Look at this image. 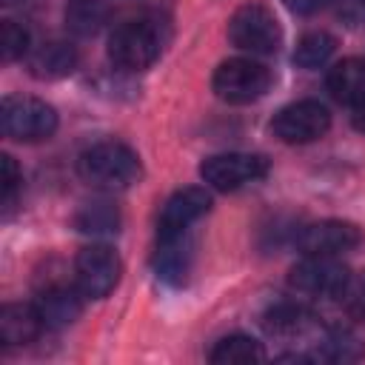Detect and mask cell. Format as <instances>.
<instances>
[{
	"label": "cell",
	"mask_w": 365,
	"mask_h": 365,
	"mask_svg": "<svg viewBox=\"0 0 365 365\" xmlns=\"http://www.w3.org/2000/svg\"><path fill=\"white\" fill-rule=\"evenodd\" d=\"M77 171L88 185L103 191L131 188L143 177L140 157L125 143H117V140L94 143L91 148H86L77 160Z\"/></svg>",
	"instance_id": "obj_1"
},
{
	"label": "cell",
	"mask_w": 365,
	"mask_h": 365,
	"mask_svg": "<svg viewBox=\"0 0 365 365\" xmlns=\"http://www.w3.org/2000/svg\"><path fill=\"white\" fill-rule=\"evenodd\" d=\"M163 43H165V37H163V29L157 20H148V17L125 20L108 37V57L120 68L143 71L160 57Z\"/></svg>",
	"instance_id": "obj_2"
},
{
	"label": "cell",
	"mask_w": 365,
	"mask_h": 365,
	"mask_svg": "<svg viewBox=\"0 0 365 365\" xmlns=\"http://www.w3.org/2000/svg\"><path fill=\"white\" fill-rule=\"evenodd\" d=\"M57 111L40 97L9 94L0 103V125L9 140L17 143H40L57 131Z\"/></svg>",
	"instance_id": "obj_3"
},
{
	"label": "cell",
	"mask_w": 365,
	"mask_h": 365,
	"mask_svg": "<svg viewBox=\"0 0 365 365\" xmlns=\"http://www.w3.org/2000/svg\"><path fill=\"white\" fill-rule=\"evenodd\" d=\"M211 88L220 100L231 106H245V103L259 100L271 88V71L268 66L251 57H231L217 66L211 77Z\"/></svg>",
	"instance_id": "obj_4"
},
{
	"label": "cell",
	"mask_w": 365,
	"mask_h": 365,
	"mask_svg": "<svg viewBox=\"0 0 365 365\" xmlns=\"http://www.w3.org/2000/svg\"><path fill=\"white\" fill-rule=\"evenodd\" d=\"M228 40L251 54H274L282 43V29L265 3H245L228 20Z\"/></svg>",
	"instance_id": "obj_5"
},
{
	"label": "cell",
	"mask_w": 365,
	"mask_h": 365,
	"mask_svg": "<svg viewBox=\"0 0 365 365\" xmlns=\"http://www.w3.org/2000/svg\"><path fill=\"white\" fill-rule=\"evenodd\" d=\"M288 285L297 294H305V297L336 299L348 291L351 274L336 257H308V254H302V259L288 271Z\"/></svg>",
	"instance_id": "obj_6"
},
{
	"label": "cell",
	"mask_w": 365,
	"mask_h": 365,
	"mask_svg": "<svg viewBox=\"0 0 365 365\" xmlns=\"http://www.w3.org/2000/svg\"><path fill=\"white\" fill-rule=\"evenodd\" d=\"M120 257L114 248L97 242L86 245L74 257V285L86 299H103L108 297L120 282Z\"/></svg>",
	"instance_id": "obj_7"
},
{
	"label": "cell",
	"mask_w": 365,
	"mask_h": 365,
	"mask_svg": "<svg viewBox=\"0 0 365 365\" xmlns=\"http://www.w3.org/2000/svg\"><path fill=\"white\" fill-rule=\"evenodd\" d=\"M328 128H331V114H328V108L319 100H297V103H288L271 120L274 137H279L288 145L314 143V140L325 137Z\"/></svg>",
	"instance_id": "obj_8"
},
{
	"label": "cell",
	"mask_w": 365,
	"mask_h": 365,
	"mask_svg": "<svg viewBox=\"0 0 365 365\" xmlns=\"http://www.w3.org/2000/svg\"><path fill=\"white\" fill-rule=\"evenodd\" d=\"M268 174V160L262 154H245V151H228L205 157L200 165L202 182H208L217 191H237L248 182H257Z\"/></svg>",
	"instance_id": "obj_9"
},
{
	"label": "cell",
	"mask_w": 365,
	"mask_h": 365,
	"mask_svg": "<svg viewBox=\"0 0 365 365\" xmlns=\"http://www.w3.org/2000/svg\"><path fill=\"white\" fill-rule=\"evenodd\" d=\"M362 242V231L348 220H319L297 234V248L308 257H339Z\"/></svg>",
	"instance_id": "obj_10"
},
{
	"label": "cell",
	"mask_w": 365,
	"mask_h": 365,
	"mask_svg": "<svg viewBox=\"0 0 365 365\" xmlns=\"http://www.w3.org/2000/svg\"><path fill=\"white\" fill-rule=\"evenodd\" d=\"M211 208V194L200 185H188L174 191L157 220V237H177V234H188V228Z\"/></svg>",
	"instance_id": "obj_11"
},
{
	"label": "cell",
	"mask_w": 365,
	"mask_h": 365,
	"mask_svg": "<svg viewBox=\"0 0 365 365\" xmlns=\"http://www.w3.org/2000/svg\"><path fill=\"white\" fill-rule=\"evenodd\" d=\"M34 305H37L46 328H66L83 314V294L77 285L51 282L46 288H40Z\"/></svg>",
	"instance_id": "obj_12"
},
{
	"label": "cell",
	"mask_w": 365,
	"mask_h": 365,
	"mask_svg": "<svg viewBox=\"0 0 365 365\" xmlns=\"http://www.w3.org/2000/svg\"><path fill=\"white\" fill-rule=\"evenodd\" d=\"M191 257H194V245L188 234H177V237H157V248L151 257L154 274L168 282V285H182L188 271H191Z\"/></svg>",
	"instance_id": "obj_13"
},
{
	"label": "cell",
	"mask_w": 365,
	"mask_h": 365,
	"mask_svg": "<svg viewBox=\"0 0 365 365\" xmlns=\"http://www.w3.org/2000/svg\"><path fill=\"white\" fill-rule=\"evenodd\" d=\"M46 328L34 302H9L0 311V339L6 348H23L40 336Z\"/></svg>",
	"instance_id": "obj_14"
},
{
	"label": "cell",
	"mask_w": 365,
	"mask_h": 365,
	"mask_svg": "<svg viewBox=\"0 0 365 365\" xmlns=\"http://www.w3.org/2000/svg\"><path fill=\"white\" fill-rule=\"evenodd\" d=\"M262 328L271 336L294 339V336H308L311 331H317L319 319H317V314L311 308H305L299 302H291V299H282V302H274L262 314Z\"/></svg>",
	"instance_id": "obj_15"
},
{
	"label": "cell",
	"mask_w": 365,
	"mask_h": 365,
	"mask_svg": "<svg viewBox=\"0 0 365 365\" xmlns=\"http://www.w3.org/2000/svg\"><path fill=\"white\" fill-rule=\"evenodd\" d=\"M77 66V48L68 40H48L29 57V71L37 80H60L68 77Z\"/></svg>",
	"instance_id": "obj_16"
},
{
	"label": "cell",
	"mask_w": 365,
	"mask_h": 365,
	"mask_svg": "<svg viewBox=\"0 0 365 365\" xmlns=\"http://www.w3.org/2000/svg\"><path fill=\"white\" fill-rule=\"evenodd\" d=\"M328 91L336 103L342 106H359L365 100V60L359 57H345L328 71Z\"/></svg>",
	"instance_id": "obj_17"
},
{
	"label": "cell",
	"mask_w": 365,
	"mask_h": 365,
	"mask_svg": "<svg viewBox=\"0 0 365 365\" xmlns=\"http://www.w3.org/2000/svg\"><path fill=\"white\" fill-rule=\"evenodd\" d=\"M208 359H211L214 365L262 362V359H265V348H262V342H257V339H251V336H245V334H231V336H222V339L211 348Z\"/></svg>",
	"instance_id": "obj_18"
},
{
	"label": "cell",
	"mask_w": 365,
	"mask_h": 365,
	"mask_svg": "<svg viewBox=\"0 0 365 365\" xmlns=\"http://www.w3.org/2000/svg\"><path fill=\"white\" fill-rule=\"evenodd\" d=\"M311 359H322V362H359L365 359V342L345 331V328H334L319 339V348Z\"/></svg>",
	"instance_id": "obj_19"
},
{
	"label": "cell",
	"mask_w": 365,
	"mask_h": 365,
	"mask_svg": "<svg viewBox=\"0 0 365 365\" xmlns=\"http://www.w3.org/2000/svg\"><path fill=\"white\" fill-rule=\"evenodd\" d=\"M74 225L80 234H91V237H106V234H117L120 228V214L111 202L97 200V202H86L77 214H74Z\"/></svg>",
	"instance_id": "obj_20"
},
{
	"label": "cell",
	"mask_w": 365,
	"mask_h": 365,
	"mask_svg": "<svg viewBox=\"0 0 365 365\" xmlns=\"http://www.w3.org/2000/svg\"><path fill=\"white\" fill-rule=\"evenodd\" d=\"M108 9L103 0H68L66 6V26L77 37H91L106 23Z\"/></svg>",
	"instance_id": "obj_21"
},
{
	"label": "cell",
	"mask_w": 365,
	"mask_h": 365,
	"mask_svg": "<svg viewBox=\"0 0 365 365\" xmlns=\"http://www.w3.org/2000/svg\"><path fill=\"white\" fill-rule=\"evenodd\" d=\"M334 48H336V40L328 31H305L297 40L294 63L299 68H317V66H322L334 54Z\"/></svg>",
	"instance_id": "obj_22"
},
{
	"label": "cell",
	"mask_w": 365,
	"mask_h": 365,
	"mask_svg": "<svg viewBox=\"0 0 365 365\" xmlns=\"http://www.w3.org/2000/svg\"><path fill=\"white\" fill-rule=\"evenodd\" d=\"M26 51H29V31L14 20H3L0 23V57L11 63L23 57Z\"/></svg>",
	"instance_id": "obj_23"
},
{
	"label": "cell",
	"mask_w": 365,
	"mask_h": 365,
	"mask_svg": "<svg viewBox=\"0 0 365 365\" xmlns=\"http://www.w3.org/2000/svg\"><path fill=\"white\" fill-rule=\"evenodd\" d=\"M23 182V174L14 163L11 154H3L0 157V188H3V205L11 208L14 205V197H17V188Z\"/></svg>",
	"instance_id": "obj_24"
},
{
	"label": "cell",
	"mask_w": 365,
	"mask_h": 365,
	"mask_svg": "<svg viewBox=\"0 0 365 365\" xmlns=\"http://www.w3.org/2000/svg\"><path fill=\"white\" fill-rule=\"evenodd\" d=\"M288 11L294 14H317L319 9H325L331 0H282Z\"/></svg>",
	"instance_id": "obj_25"
},
{
	"label": "cell",
	"mask_w": 365,
	"mask_h": 365,
	"mask_svg": "<svg viewBox=\"0 0 365 365\" xmlns=\"http://www.w3.org/2000/svg\"><path fill=\"white\" fill-rule=\"evenodd\" d=\"M354 125H356L359 131H365V100H362L359 106H354Z\"/></svg>",
	"instance_id": "obj_26"
},
{
	"label": "cell",
	"mask_w": 365,
	"mask_h": 365,
	"mask_svg": "<svg viewBox=\"0 0 365 365\" xmlns=\"http://www.w3.org/2000/svg\"><path fill=\"white\" fill-rule=\"evenodd\" d=\"M359 311L365 317V279H362V288H359Z\"/></svg>",
	"instance_id": "obj_27"
},
{
	"label": "cell",
	"mask_w": 365,
	"mask_h": 365,
	"mask_svg": "<svg viewBox=\"0 0 365 365\" xmlns=\"http://www.w3.org/2000/svg\"><path fill=\"white\" fill-rule=\"evenodd\" d=\"M3 3H6V6H17L20 0H3Z\"/></svg>",
	"instance_id": "obj_28"
},
{
	"label": "cell",
	"mask_w": 365,
	"mask_h": 365,
	"mask_svg": "<svg viewBox=\"0 0 365 365\" xmlns=\"http://www.w3.org/2000/svg\"><path fill=\"white\" fill-rule=\"evenodd\" d=\"M362 6H365V0H362Z\"/></svg>",
	"instance_id": "obj_29"
},
{
	"label": "cell",
	"mask_w": 365,
	"mask_h": 365,
	"mask_svg": "<svg viewBox=\"0 0 365 365\" xmlns=\"http://www.w3.org/2000/svg\"><path fill=\"white\" fill-rule=\"evenodd\" d=\"M359 3H362V0H359Z\"/></svg>",
	"instance_id": "obj_30"
}]
</instances>
